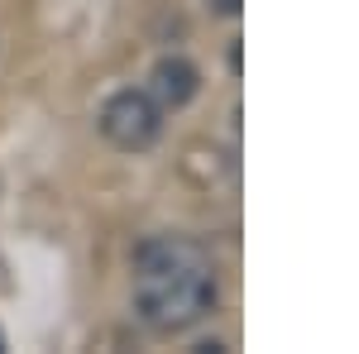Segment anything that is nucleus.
I'll return each mask as SVG.
<instances>
[{
	"label": "nucleus",
	"mask_w": 359,
	"mask_h": 354,
	"mask_svg": "<svg viewBox=\"0 0 359 354\" xmlns=\"http://www.w3.org/2000/svg\"><path fill=\"white\" fill-rule=\"evenodd\" d=\"M130 292L149 330H187L216 306V264L187 235H154L135 249Z\"/></svg>",
	"instance_id": "obj_1"
},
{
	"label": "nucleus",
	"mask_w": 359,
	"mask_h": 354,
	"mask_svg": "<svg viewBox=\"0 0 359 354\" xmlns=\"http://www.w3.org/2000/svg\"><path fill=\"white\" fill-rule=\"evenodd\" d=\"M101 135L111 139L115 149L139 154V149H149L163 135V106L149 91H115L101 106Z\"/></svg>",
	"instance_id": "obj_2"
},
{
	"label": "nucleus",
	"mask_w": 359,
	"mask_h": 354,
	"mask_svg": "<svg viewBox=\"0 0 359 354\" xmlns=\"http://www.w3.org/2000/svg\"><path fill=\"white\" fill-rule=\"evenodd\" d=\"M196 91H201V72H196V62H187V57H158L154 62V72H149V96L158 101V106L177 110L187 106Z\"/></svg>",
	"instance_id": "obj_3"
},
{
	"label": "nucleus",
	"mask_w": 359,
	"mask_h": 354,
	"mask_svg": "<svg viewBox=\"0 0 359 354\" xmlns=\"http://www.w3.org/2000/svg\"><path fill=\"white\" fill-rule=\"evenodd\" d=\"M240 5H245V0H211L216 15H240Z\"/></svg>",
	"instance_id": "obj_4"
},
{
	"label": "nucleus",
	"mask_w": 359,
	"mask_h": 354,
	"mask_svg": "<svg viewBox=\"0 0 359 354\" xmlns=\"http://www.w3.org/2000/svg\"><path fill=\"white\" fill-rule=\"evenodd\" d=\"M0 350H5V340H0Z\"/></svg>",
	"instance_id": "obj_5"
}]
</instances>
